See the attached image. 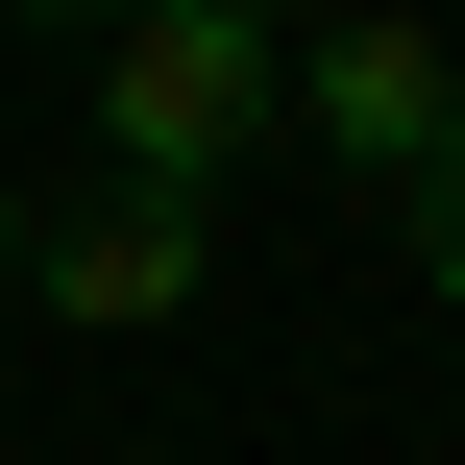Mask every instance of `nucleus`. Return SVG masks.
<instances>
[{"instance_id": "f257e3e1", "label": "nucleus", "mask_w": 465, "mask_h": 465, "mask_svg": "<svg viewBox=\"0 0 465 465\" xmlns=\"http://www.w3.org/2000/svg\"><path fill=\"white\" fill-rule=\"evenodd\" d=\"M270 123H294V25H270V0H123V25H98V147H123V172H196V196H221Z\"/></svg>"}, {"instance_id": "f03ea898", "label": "nucleus", "mask_w": 465, "mask_h": 465, "mask_svg": "<svg viewBox=\"0 0 465 465\" xmlns=\"http://www.w3.org/2000/svg\"><path fill=\"white\" fill-rule=\"evenodd\" d=\"M196 221H221L196 172H98L74 221H25V294L98 319V343H147V319H196Z\"/></svg>"}, {"instance_id": "7ed1b4c3", "label": "nucleus", "mask_w": 465, "mask_h": 465, "mask_svg": "<svg viewBox=\"0 0 465 465\" xmlns=\"http://www.w3.org/2000/svg\"><path fill=\"white\" fill-rule=\"evenodd\" d=\"M294 123L343 147V172H417L465 98H441V25H392V0H319L294 25Z\"/></svg>"}, {"instance_id": "20e7f679", "label": "nucleus", "mask_w": 465, "mask_h": 465, "mask_svg": "<svg viewBox=\"0 0 465 465\" xmlns=\"http://www.w3.org/2000/svg\"><path fill=\"white\" fill-rule=\"evenodd\" d=\"M392 221H417V270H441V294H465V123H441V147H417V172H392Z\"/></svg>"}, {"instance_id": "39448f33", "label": "nucleus", "mask_w": 465, "mask_h": 465, "mask_svg": "<svg viewBox=\"0 0 465 465\" xmlns=\"http://www.w3.org/2000/svg\"><path fill=\"white\" fill-rule=\"evenodd\" d=\"M0 294H25V196H0Z\"/></svg>"}, {"instance_id": "423d86ee", "label": "nucleus", "mask_w": 465, "mask_h": 465, "mask_svg": "<svg viewBox=\"0 0 465 465\" xmlns=\"http://www.w3.org/2000/svg\"><path fill=\"white\" fill-rule=\"evenodd\" d=\"M49 25H123V0H49Z\"/></svg>"}, {"instance_id": "0eeeda50", "label": "nucleus", "mask_w": 465, "mask_h": 465, "mask_svg": "<svg viewBox=\"0 0 465 465\" xmlns=\"http://www.w3.org/2000/svg\"><path fill=\"white\" fill-rule=\"evenodd\" d=\"M270 25H319V0H270Z\"/></svg>"}]
</instances>
